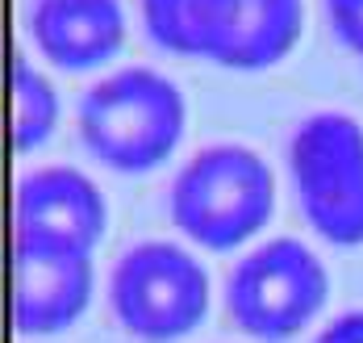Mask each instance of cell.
<instances>
[{
  "instance_id": "obj_3",
  "label": "cell",
  "mask_w": 363,
  "mask_h": 343,
  "mask_svg": "<svg viewBox=\"0 0 363 343\" xmlns=\"http://www.w3.org/2000/svg\"><path fill=\"white\" fill-rule=\"evenodd\" d=\"M167 209L188 243L234 251L272 222L276 176L255 147L209 143L184 159L167 189Z\"/></svg>"
},
{
  "instance_id": "obj_1",
  "label": "cell",
  "mask_w": 363,
  "mask_h": 343,
  "mask_svg": "<svg viewBox=\"0 0 363 343\" xmlns=\"http://www.w3.org/2000/svg\"><path fill=\"white\" fill-rule=\"evenodd\" d=\"M143 26L172 55L263 72L296 46L305 0H143Z\"/></svg>"
},
{
  "instance_id": "obj_4",
  "label": "cell",
  "mask_w": 363,
  "mask_h": 343,
  "mask_svg": "<svg viewBox=\"0 0 363 343\" xmlns=\"http://www.w3.org/2000/svg\"><path fill=\"white\" fill-rule=\"evenodd\" d=\"M213 302L205 264L172 239H143L109 272V310L138 343H176L192 335Z\"/></svg>"
},
{
  "instance_id": "obj_11",
  "label": "cell",
  "mask_w": 363,
  "mask_h": 343,
  "mask_svg": "<svg viewBox=\"0 0 363 343\" xmlns=\"http://www.w3.org/2000/svg\"><path fill=\"white\" fill-rule=\"evenodd\" d=\"M322 9H326L334 38L347 50L363 55V0H322Z\"/></svg>"
},
{
  "instance_id": "obj_12",
  "label": "cell",
  "mask_w": 363,
  "mask_h": 343,
  "mask_svg": "<svg viewBox=\"0 0 363 343\" xmlns=\"http://www.w3.org/2000/svg\"><path fill=\"white\" fill-rule=\"evenodd\" d=\"M313 343H363V305L334 314L326 327L313 335Z\"/></svg>"
},
{
  "instance_id": "obj_7",
  "label": "cell",
  "mask_w": 363,
  "mask_h": 343,
  "mask_svg": "<svg viewBox=\"0 0 363 343\" xmlns=\"http://www.w3.org/2000/svg\"><path fill=\"white\" fill-rule=\"evenodd\" d=\"M109 230V201L101 185L72 163H46L17 180L13 247L92 256Z\"/></svg>"
},
{
  "instance_id": "obj_10",
  "label": "cell",
  "mask_w": 363,
  "mask_h": 343,
  "mask_svg": "<svg viewBox=\"0 0 363 343\" xmlns=\"http://www.w3.org/2000/svg\"><path fill=\"white\" fill-rule=\"evenodd\" d=\"M59 126V92L50 76L26 55L13 59V147L34 151Z\"/></svg>"
},
{
  "instance_id": "obj_5",
  "label": "cell",
  "mask_w": 363,
  "mask_h": 343,
  "mask_svg": "<svg viewBox=\"0 0 363 343\" xmlns=\"http://www.w3.org/2000/svg\"><path fill=\"white\" fill-rule=\"evenodd\" d=\"M289 172L305 222L334 247H363V121L342 109L301 117Z\"/></svg>"
},
{
  "instance_id": "obj_2",
  "label": "cell",
  "mask_w": 363,
  "mask_h": 343,
  "mask_svg": "<svg viewBox=\"0 0 363 343\" xmlns=\"http://www.w3.org/2000/svg\"><path fill=\"white\" fill-rule=\"evenodd\" d=\"M188 130L180 84L159 67L130 63L101 76L79 101V138L105 168L138 176L167 163Z\"/></svg>"
},
{
  "instance_id": "obj_8",
  "label": "cell",
  "mask_w": 363,
  "mask_h": 343,
  "mask_svg": "<svg viewBox=\"0 0 363 343\" xmlns=\"http://www.w3.org/2000/svg\"><path fill=\"white\" fill-rule=\"evenodd\" d=\"M92 256L13 247V327L21 335H59L92 302Z\"/></svg>"
},
{
  "instance_id": "obj_6",
  "label": "cell",
  "mask_w": 363,
  "mask_h": 343,
  "mask_svg": "<svg viewBox=\"0 0 363 343\" xmlns=\"http://www.w3.org/2000/svg\"><path fill=\"white\" fill-rule=\"evenodd\" d=\"M330 298V276L322 256L292 239H263L230 268L225 310L230 322L259 343H284L301 335Z\"/></svg>"
},
{
  "instance_id": "obj_9",
  "label": "cell",
  "mask_w": 363,
  "mask_h": 343,
  "mask_svg": "<svg viewBox=\"0 0 363 343\" xmlns=\"http://www.w3.org/2000/svg\"><path fill=\"white\" fill-rule=\"evenodd\" d=\"M30 38L59 72H96L125 42L121 0H34Z\"/></svg>"
}]
</instances>
